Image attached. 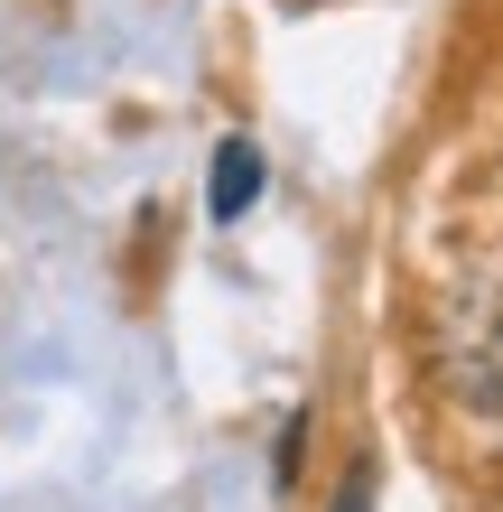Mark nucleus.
<instances>
[{
    "mask_svg": "<svg viewBox=\"0 0 503 512\" xmlns=\"http://www.w3.org/2000/svg\"><path fill=\"white\" fill-rule=\"evenodd\" d=\"M252 196H261V149L243 131H224L215 159H205V215H215V224H243Z\"/></svg>",
    "mask_w": 503,
    "mask_h": 512,
    "instance_id": "f257e3e1",
    "label": "nucleus"
},
{
    "mask_svg": "<svg viewBox=\"0 0 503 512\" xmlns=\"http://www.w3.org/2000/svg\"><path fill=\"white\" fill-rule=\"evenodd\" d=\"M299 457H308V410H289V419H280V447H271V485H280V494L299 485Z\"/></svg>",
    "mask_w": 503,
    "mask_h": 512,
    "instance_id": "f03ea898",
    "label": "nucleus"
},
{
    "mask_svg": "<svg viewBox=\"0 0 503 512\" xmlns=\"http://www.w3.org/2000/svg\"><path fill=\"white\" fill-rule=\"evenodd\" d=\"M327 512H373V466H345V485L327 494Z\"/></svg>",
    "mask_w": 503,
    "mask_h": 512,
    "instance_id": "7ed1b4c3",
    "label": "nucleus"
}]
</instances>
